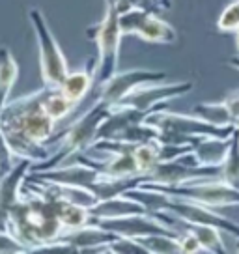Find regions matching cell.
Returning a JSON list of instances; mask_svg holds the SVG:
<instances>
[{
  "label": "cell",
  "instance_id": "2",
  "mask_svg": "<svg viewBox=\"0 0 239 254\" xmlns=\"http://www.w3.org/2000/svg\"><path fill=\"white\" fill-rule=\"evenodd\" d=\"M109 112H111V105L96 99V103L92 105L80 118L75 120L64 133L58 135L55 146L51 148L49 159H45L43 163L32 165L30 170H49V168L60 167L75 155L92 150V146L97 140L99 126L109 116Z\"/></svg>",
  "mask_w": 239,
  "mask_h": 254
},
{
  "label": "cell",
  "instance_id": "7",
  "mask_svg": "<svg viewBox=\"0 0 239 254\" xmlns=\"http://www.w3.org/2000/svg\"><path fill=\"white\" fill-rule=\"evenodd\" d=\"M217 178H221V167L191 165L179 157L176 161H161L159 165L146 176L144 182L159 183V185H181V183L198 182V180H217Z\"/></svg>",
  "mask_w": 239,
  "mask_h": 254
},
{
  "label": "cell",
  "instance_id": "15",
  "mask_svg": "<svg viewBox=\"0 0 239 254\" xmlns=\"http://www.w3.org/2000/svg\"><path fill=\"white\" fill-rule=\"evenodd\" d=\"M17 77H19L17 60L8 47L0 45V112L8 105L9 94H11V88L15 84Z\"/></svg>",
  "mask_w": 239,
  "mask_h": 254
},
{
  "label": "cell",
  "instance_id": "23",
  "mask_svg": "<svg viewBox=\"0 0 239 254\" xmlns=\"http://www.w3.org/2000/svg\"><path fill=\"white\" fill-rule=\"evenodd\" d=\"M107 253H114V254H150L148 249L135 238H123V236H118V238L112 241Z\"/></svg>",
  "mask_w": 239,
  "mask_h": 254
},
{
  "label": "cell",
  "instance_id": "13",
  "mask_svg": "<svg viewBox=\"0 0 239 254\" xmlns=\"http://www.w3.org/2000/svg\"><path fill=\"white\" fill-rule=\"evenodd\" d=\"M232 146V136L217 138V136H204L194 144V161L200 167H221L228 155Z\"/></svg>",
  "mask_w": 239,
  "mask_h": 254
},
{
  "label": "cell",
  "instance_id": "17",
  "mask_svg": "<svg viewBox=\"0 0 239 254\" xmlns=\"http://www.w3.org/2000/svg\"><path fill=\"white\" fill-rule=\"evenodd\" d=\"M191 112L194 116L206 120L207 124H213V126H219V127L236 126L224 101H221V103H217V101H213V103H198L192 107Z\"/></svg>",
  "mask_w": 239,
  "mask_h": 254
},
{
  "label": "cell",
  "instance_id": "1",
  "mask_svg": "<svg viewBox=\"0 0 239 254\" xmlns=\"http://www.w3.org/2000/svg\"><path fill=\"white\" fill-rule=\"evenodd\" d=\"M49 90L51 86L43 84L32 94L8 101L0 112V127L11 150L19 159H30L34 165L43 163L51 155L47 142L53 138L56 122L43 109Z\"/></svg>",
  "mask_w": 239,
  "mask_h": 254
},
{
  "label": "cell",
  "instance_id": "31",
  "mask_svg": "<svg viewBox=\"0 0 239 254\" xmlns=\"http://www.w3.org/2000/svg\"><path fill=\"white\" fill-rule=\"evenodd\" d=\"M236 43H238V51H239V30L236 32Z\"/></svg>",
  "mask_w": 239,
  "mask_h": 254
},
{
  "label": "cell",
  "instance_id": "6",
  "mask_svg": "<svg viewBox=\"0 0 239 254\" xmlns=\"http://www.w3.org/2000/svg\"><path fill=\"white\" fill-rule=\"evenodd\" d=\"M120 26L123 36H136L148 43H174L178 40L176 28L155 11L131 8L120 15Z\"/></svg>",
  "mask_w": 239,
  "mask_h": 254
},
{
  "label": "cell",
  "instance_id": "14",
  "mask_svg": "<svg viewBox=\"0 0 239 254\" xmlns=\"http://www.w3.org/2000/svg\"><path fill=\"white\" fill-rule=\"evenodd\" d=\"M136 213H148V209L127 194H120V196L109 200H99L96 206L90 207L92 219H114V217H125V215Z\"/></svg>",
  "mask_w": 239,
  "mask_h": 254
},
{
  "label": "cell",
  "instance_id": "24",
  "mask_svg": "<svg viewBox=\"0 0 239 254\" xmlns=\"http://www.w3.org/2000/svg\"><path fill=\"white\" fill-rule=\"evenodd\" d=\"M17 161H19V157L15 155V151L11 150L8 138H6L2 127H0V178L4 174H8L9 170L15 167Z\"/></svg>",
  "mask_w": 239,
  "mask_h": 254
},
{
  "label": "cell",
  "instance_id": "4",
  "mask_svg": "<svg viewBox=\"0 0 239 254\" xmlns=\"http://www.w3.org/2000/svg\"><path fill=\"white\" fill-rule=\"evenodd\" d=\"M138 187H148L165 192L168 196L191 200L207 207H230L239 206V189L228 185L221 178L217 180H198V182L181 183V185H159V183H140Z\"/></svg>",
  "mask_w": 239,
  "mask_h": 254
},
{
  "label": "cell",
  "instance_id": "26",
  "mask_svg": "<svg viewBox=\"0 0 239 254\" xmlns=\"http://www.w3.org/2000/svg\"><path fill=\"white\" fill-rule=\"evenodd\" d=\"M179 245H181V253L183 254H198V253H206L202 243L198 241V238L192 234V232L185 230L179 234Z\"/></svg>",
  "mask_w": 239,
  "mask_h": 254
},
{
  "label": "cell",
  "instance_id": "28",
  "mask_svg": "<svg viewBox=\"0 0 239 254\" xmlns=\"http://www.w3.org/2000/svg\"><path fill=\"white\" fill-rule=\"evenodd\" d=\"M127 2L133 8H142L148 11H155V13H159V9H163L157 0H127Z\"/></svg>",
  "mask_w": 239,
  "mask_h": 254
},
{
  "label": "cell",
  "instance_id": "16",
  "mask_svg": "<svg viewBox=\"0 0 239 254\" xmlns=\"http://www.w3.org/2000/svg\"><path fill=\"white\" fill-rule=\"evenodd\" d=\"M94 80H96V75H90L86 67H82V69L67 73V77H65L64 82H62L58 88L71 99L73 103L79 105L80 101L88 95L90 88H92V84H94Z\"/></svg>",
  "mask_w": 239,
  "mask_h": 254
},
{
  "label": "cell",
  "instance_id": "21",
  "mask_svg": "<svg viewBox=\"0 0 239 254\" xmlns=\"http://www.w3.org/2000/svg\"><path fill=\"white\" fill-rule=\"evenodd\" d=\"M150 254H179L181 245L178 236H168V234H155V236H146L138 239Z\"/></svg>",
  "mask_w": 239,
  "mask_h": 254
},
{
  "label": "cell",
  "instance_id": "3",
  "mask_svg": "<svg viewBox=\"0 0 239 254\" xmlns=\"http://www.w3.org/2000/svg\"><path fill=\"white\" fill-rule=\"evenodd\" d=\"M88 40L96 41L97 62H96V82L101 84L118 73L120 47L123 32L120 26V11L116 0H105V15L97 24L86 30Z\"/></svg>",
  "mask_w": 239,
  "mask_h": 254
},
{
  "label": "cell",
  "instance_id": "18",
  "mask_svg": "<svg viewBox=\"0 0 239 254\" xmlns=\"http://www.w3.org/2000/svg\"><path fill=\"white\" fill-rule=\"evenodd\" d=\"M43 109H45V112H47L55 122H60V120H64L69 112L77 109V103H73L71 99H69L58 86H51L47 97H45V101H43Z\"/></svg>",
  "mask_w": 239,
  "mask_h": 254
},
{
  "label": "cell",
  "instance_id": "9",
  "mask_svg": "<svg viewBox=\"0 0 239 254\" xmlns=\"http://www.w3.org/2000/svg\"><path fill=\"white\" fill-rule=\"evenodd\" d=\"M192 90V82L189 80H181V82H170V84H144V86L135 88L133 92H129L118 105L123 107H135L140 111H153L155 107L167 103L170 99L181 97V95L189 94Z\"/></svg>",
  "mask_w": 239,
  "mask_h": 254
},
{
  "label": "cell",
  "instance_id": "19",
  "mask_svg": "<svg viewBox=\"0 0 239 254\" xmlns=\"http://www.w3.org/2000/svg\"><path fill=\"white\" fill-rule=\"evenodd\" d=\"M133 155H135V161L138 165V170L140 174L146 176L152 172L153 168L161 163L159 159V138L157 140H150V142H138L133 150Z\"/></svg>",
  "mask_w": 239,
  "mask_h": 254
},
{
  "label": "cell",
  "instance_id": "10",
  "mask_svg": "<svg viewBox=\"0 0 239 254\" xmlns=\"http://www.w3.org/2000/svg\"><path fill=\"white\" fill-rule=\"evenodd\" d=\"M32 165L30 159H19L15 167L0 178V230H6L9 211L23 196V183Z\"/></svg>",
  "mask_w": 239,
  "mask_h": 254
},
{
  "label": "cell",
  "instance_id": "11",
  "mask_svg": "<svg viewBox=\"0 0 239 254\" xmlns=\"http://www.w3.org/2000/svg\"><path fill=\"white\" fill-rule=\"evenodd\" d=\"M133 150L105 153L107 155L105 159H90L86 153H79V155L73 157V161H79V163H84L88 167L96 168L103 178H144L138 170Z\"/></svg>",
  "mask_w": 239,
  "mask_h": 254
},
{
  "label": "cell",
  "instance_id": "22",
  "mask_svg": "<svg viewBox=\"0 0 239 254\" xmlns=\"http://www.w3.org/2000/svg\"><path fill=\"white\" fill-rule=\"evenodd\" d=\"M217 30L223 34H236L239 30V0L230 2L217 19Z\"/></svg>",
  "mask_w": 239,
  "mask_h": 254
},
{
  "label": "cell",
  "instance_id": "29",
  "mask_svg": "<svg viewBox=\"0 0 239 254\" xmlns=\"http://www.w3.org/2000/svg\"><path fill=\"white\" fill-rule=\"evenodd\" d=\"M228 65H230V67H234V69H238V71H239V55H238V56H232L230 60H228Z\"/></svg>",
  "mask_w": 239,
  "mask_h": 254
},
{
  "label": "cell",
  "instance_id": "12",
  "mask_svg": "<svg viewBox=\"0 0 239 254\" xmlns=\"http://www.w3.org/2000/svg\"><path fill=\"white\" fill-rule=\"evenodd\" d=\"M118 238L116 234L105 230L96 222H88L84 226L73 228V230H65L60 236V241L71 243L77 247V251L82 254L88 253H107V249L114 239Z\"/></svg>",
  "mask_w": 239,
  "mask_h": 254
},
{
  "label": "cell",
  "instance_id": "27",
  "mask_svg": "<svg viewBox=\"0 0 239 254\" xmlns=\"http://www.w3.org/2000/svg\"><path fill=\"white\" fill-rule=\"evenodd\" d=\"M224 103H226V107H228V111H230V114H232V118H234V124L239 122V88L226 95Z\"/></svg>",
  "mask_w": 239,
  "mask_h": 254
},
{
  "label": "cell",
  "instance_id": "32",
  "mask_svg": "<svg viewBox=\"0 0 239 254\" xmlns=\"http://www.w3.org/2000/svg\"><path fill=\"white\" fill-rule=\"evenodd\" d=\"M236 126H238V129H239V122H236Z\"/></svg>",
  "mask_w": 239,
  "mask_h": 254
},
{
  "label": "cell",
  "instance_id": "8",
  "mask_svg": "<svg viewBox=\"0 0 239 254\" xmlns=\"http://www.w3.org/2000/svg\"><path fill=\"white\" fill-rule=\"evenodd\" d=\"M167 79L165 71H148V69H129V71L114 73L111 79L97 84V101H103L107 105H118L129 92L135 88L161 82Z\"/></svg>",
  "mask_w": 239,
  "mask_h": 254
},
{
  "label": "cell",
  "instance_id": "20",
  "mask_svg": "<svg viewBox=\"0 0 239 254\" xmlns=\"http://www.w3.org/2000/svg\"><path fill=\"white\" fill-rule=\"evenodd\" d=\"M221 180L239 189V129L234 131L230 151L221 165Z\"/></svg>",
  "mask_w": 239,
  "mask_h": 254
},
{
  "label": "cell",
  "instance_id": "25",
  "mask_svg": "<svg viewBox=\"0 0 239 254\" xmlns=\"http://www.w3.org/2000/svg\"><path fill=\"white\" fill-rule=\"evenodd\" d=\"M0 254H30V251L13 234H9L8 230H0Z\"/></svg>",
  "mask_w": 239,
  "mask_h": 254
},
{
  "label": "cell",
  "instance_id": "30",
  "mask_svg": "<svg viewBox=\"0 0 239 254\" xmlns=\"http://www.w3.org/2000/svg\"><path fill=\"white\" fill-rule=\"evenodd\" d=\"M157 2L161 4V8H163V9H170V8H172V0H157Z\"/></svg>",
  "mask_w": 239,
  "mask_h": 254
},
{
  "label": "cell",
  "instance_id": "5",
  "mask_svg": "<svg viewBox=\"0 0 239 254\" xmlns=\"http://www.w3.org/2000/svg\"><path fill=\"white\" fill-rule=\"evenodd\" d=\"M28 19L32 23L38 49H40V65H41V79L47 86H60L69 73L67 60H65L62 49L55 40L53 32L49 28L47 19L40 9L32 8L28 13Z\"/></svg>",
  "mask_w": 239,
  "mask_h": 254
}]
</instances>
